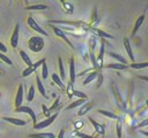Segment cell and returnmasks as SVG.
Returning a JSON list of instances; mask_svg holds the SVG:
<instances>
[{"mask_svg": "<svg viewBox=\"0 0 148 138\" xmlns=\"http://www.w3.org/2000/svg\"><path fill=\"white\" fill-rule=\"evenodd\" d=\"M90 107H91V105H90V103H88L87 106H84V107H82V108H81V110H80V112L77 113V115H80V116H81V115H83V114H86V113H87V112H88V110L90 109Z\"/></svg>", "mask_w": 148, "mask_h": 138, "instance_id": "d6a6232c", "label": "cell"}, {"mask_svg": "<svg viewBox=\"0 0 148 138\" xmlns=\"http://www.w3.org/2000/svg\"><path fill=\"white\" fill-rule=\"evenodd\" d=\"M2 120L7 121V122H9V123H12V124H15V125H21V126H23V125H25V124H27V122H25L24 120H21V118H15V117H2Z\"/></svg>", "mask_w": 148, "mask_h": 138, "instance_id": "52a82bcc", "label": "cell"}, {"mask_svg": "<svg viewBox=\"0 0 148 138\" xmlns=\"http://www.w3.org/2000/svg\"><path fill=\"white\" fill-rule=\"evenodd\" d=\"M30 138H56V135L52 132H39V133H32L29 135Z\"/></svg>", "mask_w": 148, "mask_h": 138, "instance_id": "ba28073f", "label": "cell"}, {"mask_svg": "<svg viewBox=\"0 0 148 138\" xmlns=\"http://www.w3.org/2000/svg\"><path fill=\"white\" fill-rule=\"evenodd\" d=\"M83 103H86V99H77L76 101H73L71 105H68V106H67V109H68V110H69V109H73V108L79 107V106H81V105H83Z\"/></svg>", "mask_w": 148, "mask_h": 138, "instance_id": "d6986e66", "label": "cell"}, {"mask_svg": "<svg viewBox=\"0 0 148 138\" xmlns=\"http://www.w3.org/2000/svg\"><path fill=\"white\" fill-rule=\"evenodd\" d=\"M14 112L28 114V115L31 117V120H32V122H34V125L37 124V117H36V114H35V112H34L32 108H30V107H28V106H21V107H18V108H16Z\"/></svg>", "mask_w": 148, "mask_h": 138, "instance_id": "7a4b0ae2", "label": "cell"}, {"mask_svg": "<svg viewBox=\"0 0 148 138\" xmlns=\"http://www.w3.org/2000/svg\"><path fill=\"white\" fill-rule=\"evenodd\" d=\"M52 29H53V31H54V33H56V34H57L58 37H60L61 39H64V40H65V41H66V43H67V44H68V45H69L71 47H73V45H72V43H71V41L68 40V38L66 37V34H65V33H64V32H62V31H61V30H60L59 28H57V26H52Z\"/></svg>", "mask_w": 148, "mask_h": 138, "instance_id": "9c48e42d", "label": "cell"}, {"mask_svg": "<svg viewBox=\"0 0 148 138\" xmlns=\"http://www.w3.org/2000/svg\"><path fill=\"white\" fill-rule=\"evenodd\" d=\"M0 97H1V94H0Z\"/></svg>", "mask_w": 148, "mask_h": 138, "instance_id": "bcb514c9", "label": "cell"}, {"mask_svg": "<svg viewBox=\"0 0 148 138\" xmlns=\"http://www.w3.org/2000/svg\"><path fill=\"white\" fill-rule=\"evenodd\" d=\"M140 132H141L142 135H145V136H147V137H148V131H145V130H141Z\"/></svg>", "mask_w": 148, "mask_h": 138, "instance_id": "ee69618b", "label": "cell"}, {"mask_svg": "<svg viewBox=\"0 0 148 138\" xmlns=\"http://www.w3.org/2000/svg\"><path fill=\"white\" fill-rule=\"evenodd\" d=\"M97 77H98V83H97V86H99V85L102 84V80H103V76H102V74H99V72H98V76H97Z\"/></svg>", "mask_w": 148, "mask_h": 138, "instance_id": "60d3db41", "label": "cell"}, {"mask_svg": "<svg viewBox=\"0 0 148 138\" xmlns=\"http://www.w3.org/2000/svg\"><path fill=\"white\" fill-rule=\"evenodd\" d=\"M34 97H35V87H34V85H30L29 91H28V95H27V100L28 101H32Z\"/></svg>", "mask_w": 148, "mask_h": 138, "instance_id": "4316f807", "label": "cell"}, {"mask_svg": "<svg viewBox=\"0 0 148 138\" xmlns=\"http://www.w3.org/2000/svg\"><path fill=\"white\" fill-rule=\"evenodd\" d=\"M34 71H35V69L32 68V66H31V67H28L27 69L23 70V72H22V77H28V76H29L30 74H32Z\"/></svg>", "mask_w": 148, "mask_h": 138, "instance_id": "f1b7e54d", "label": "cell"}, {"mask_svg": "<svg viewBox=\"0 0 148 138\" xmlns=\"http://www.w3.org/2000/svg\"><path fill=\"white\" fill-rule=\"evenodd\" d=\"M73 95L77 97L79 99H86V100H87V98H88L86 93H83V92H81V91H77V90H74V92H73Z\"/></svg>", "mask_w": 148, "mask_h": 138, "instance_id": "83f0119b", "label": "cell"}, {"mask_svg": "<svg viewBox=\"0 0 148 138\" xmlns=\"http://www.w3.org/2000/svg\"><path fill=\"white\" fill-rule=\"evenodd\" d=\"M131 68L133 69H142V68H147L148 67V62H141V63H135V62H132L130 64Z\"/></svg>", "mask_w": 148, "mask_h": 138, "instance_id": "cb8c5ba5", "label": "cell"}, {"mask_svg": "<svg viewBox=\"0 0 148 138\" xmlns=\"http://www.w3.org/2000/svg\"><path fill=\"white\" fill-rule=\"evenodd\" d=\"M143 20H145V16H143V15L139 16V18L136 20V22H135V24H134V28H133V32H132V34H133V36L136 33V31L139 30V28H140V26H141V24L143 23Z\"/></svg>", "mask_w": 148, "mask_h": 138, "instance_id": "9a60e30c", "label": "cell"}, {"mask_svg": "<svg viewBox=\"0 0 148 138\" xmlns=\"http://www.w3.org/2000/svg\"><path fill=\"white\" fill-rule=\"evenodd\" d=\"M91 31H92L94 33L98 34L99 37H104V38H112V36H111V34H109V33H106V32H104V31H102V30H99V29H91Z\"/></svg>", "mask_w": 148, "mask_h": 138, "instance_id": "d4e9b609", "label": "cell"}, {"mask_svg": "<svg viewBox=\"0 0 148 138\" xmlns=\"http://www.w3.org/2000/svg\"><path fill=\"white\" fill-rule=\"evenodd\" d=\"M104 49H105V47H104V43L102 41L101 49H99V54H98V57H97V60H98L97 67H102V62H103V55H104Z\"/></svg>", "mask_w": 148, "mask_h": 138, "instance_id": "44dd1931", "label": "cell"}, {"mask_svg": "<svg viewBox=\"0 0 148 138\" xmlns=\"http://www.w3.org/2000/svg\"><path fill=\"white\" fill-rule=\"evenodd\" d=\"M28 10H43V9H47L46 5H32V6H28L27 7Z\"/></svg>", "mask_w": 148, "mask_h": 138, "instance_id": "603a6c76", "label": "cell"}, {"mask_svg": "<svg viewBox=\"0 0 148 138\" xmlns=\"http://www.w3.org/2000/svg\"><path fill=\"white\" fill-rule=\"evenodd\" d=\"M146 125H148V118H146V120H143L141 123H139V128H143V126H146Z\"/></svg>", "mask_w": 148, "mask_h": 138, "instance_id": "ab89813d", "label": "cell"}, {"mask_svg": "<svg viewBox=\"0 0 148 138\" xmlns=\"http://www.w3.org/2000/svg\"><path fill=\"white\" fill-rule=\"evenodd\" d=\"M28 46H29V48H30L32 52H35V53L40 52V51L44 48V40H43V38L39 37V36L31 37V38L29 39V41H28Z\"/></svg>", "mask_w": 148, "mask_h": 138, "instance_id": "6da1fadb", "label": "cell"}, {"mask_svg": "<svg viewBox=\"0 0 148 138\" xmlns=\"http://www.w3.org/2000/svg\"><path fill=\"white\" fill-rule=\"evenodd\" d=\"M76 78V74H75V67H74V60L71 59L69 61V82L74 83Z\"/></svg>", "mask_w": 148, "mask_h": 138, "instance_id": "30bf717a", "label": "cell"}, {"mask_svg": "<svg viewBox=\"0 0 148 138\" xmlns=\"http://www.w3.org/2000/svg\"><path fill=\"white\" fill-rule=\"evenodd\" d=\"M27 22H28V24H29V26L32 29V30H35V31H37L39 34H42V36H47V32L43 29V28H40V25L31 17V16H29L28 18H27Z\"/></svg>", "mask_w": 148, "mask_h": 138, "instance_id": "3957f363", "label": "cell"}, {"mask_svg": "<svg viewBox=\"0 0 148 138\" xmlns=\"http://www.w3.org/2000/svg\"><path fill=\"white\" fill-rule=\"evenodd\" d=\"M64 135H65V130H64V129H60L59 135H58V137H57V138H64Z\"/></svg>", "mask_w": 148, "mask_h": 138, "instance_id": "b9f144b4", "label": "cell"}, {"mask_svg": "<svg viewBox=\"0 0 148 138\" xmlns=\"http://www.w3.org/2000/svg\"><path fill=\"white\" fill-rule=\"evenodd\" d=\"M58 105H59V98H58V99H57V100L54 101V103L52 105V107H51V108H49V110H50V112H52V110H54V109L57 108V106H58Z\"/></svg>", "mask_w": 148, "mask_h": 138, "instance_id": "8d00e7d4", "label": "cell"}, {"mask_svg": "<svg viewBox=\"0 0 148 138\" xmlns=\"http://www.w3.org/2000/svg\"><path fill=\"white\" fill-rule=\"evenodd\" d=\"M0 52H1V53H3V54L7 52V47H6L1 41H0Z\"/></svg>", "mask_w": 148, "mask_h": 138, "instance_id": "f35d334b", "label": "cell"}, {"mask_svg": "<svg viewBox=\"0 0 148 138\" xmlns=\"http://www.w3.org/2000/svg\"><path fill=\"white\" fill-rule=\"evenodd\" d=\"M97 112H98L99 114L104 115V116H108V117H110V118H114V120H118V116H117L114 113H112V112H109V110H103V109H98Z\"/></svg>", "mask_w": 148, "mask_h": 138, "instance_id": "7402d4cb", "label": "cell"}, {"mask_svg": "<svg viewBox=\"0 0 148 138\" xmlns=\"http://www.w3.org/2000/svg\"><path fill=\"white\" fill-rule=\"evenodd\" d=\"M22 101H23V85L20 84L18 89H17L16 97H15V109L22 106Z\"/></svg>", "mask_w": 148, "mask_h": 138, "instance_id": "8992f818", "label": "cell"}, {"mask_svg": "<svg viewBox=\"0 0 148 138\" xmlns=\"http://www.w3.org/2000/svg\"><path fill=\"white\" fill-rule=\"evenodd\" d=\"M42 77H43V79L47 78V66H46V62H44L42 64Z\"/></svg>", "mask_w": 148, "mask_h": 138, "instance_id": "f546056e", "label": "cell"}, {"mask_svg": "<svg viewBox=\"0 0 148 138\" xmlns=\"http://www.w3.org/2000/svg\"><path fill=\"white\" fill-rule=\"evenodd\" d=\"M76 135H77V137H80V138H96V137L88 136V135H84V133H81V132H77Z\"/></svg>", "mask_w": 148, "mask_h": 138, "instance_id": "74e56055", "label": "cell"}, {"mask_svg": "<svg viewBox=\"0 0 148 138\" xmlns=\"http://www.w3.org/2000/svg\"><path fill=\"white\" fill-rule=\"evenodd\" d=\"M110 56L111 57H114V59H117L118 61H119V63H121V64H126L127 63V61L121 56V55H119V54H117V53H113V52H111L110 53Z\"/></svg>", "mask_w": 148, "mask_h": 138, "instance_id": "484cf974", "label": "cell"}, {"mask_svg": "<svg viewBox=\"0 0 148 138\" xmlns=\"http://www.w3.org/2000/svg\"><path fill=\"white\" fill-rule=\"evenodd\" d=\"M146 105H147V107H148V100H146Z\"/></svg>", "mask_w": 148, "mask_h": 138, "instance_id": "f6af8a7d", "label": "cell"}, {"mask_svg": "<svg viewBox=\"0 0 148 138\" xmlns=\"http://www.w3.org/2000/svg\"><path fill=\"white\" fill-rule=\"evenodd\" d=\"M124 46H125V49L130 56V60L133 62L134 61V56H133V52H132V48H131V44H130V40L127 38H124Z\"/></svg>", "mask_w": 148, "mask_h": 138, "instance_id": "8fae6325", "label": "cell"}, {"mask_svg": "<svg viewBox=\"0 0 148 138\" xmlns=\"http://www.w3.org/2000/svg\"><path fill=\"white\" fill-rule=\"evenodd\" d=\"M117 137L121 138V122H120L119 118H118V122H117Z\"/></svg>", "mask_w": 148, "mask_h": 138, "instance_id": "836d02e7", "label": "cell"}, {"mask_svg": "<svg viewBox=\"0 0 148 138\" xmlns=\"http://www.w3.org/2000/svg\"><path fill=\"white\" fill-rule=\"evenodd\" d=\"M52 79H53V82L60 87V89H65V85H64V83H62V80L60 79V77H59V75L58 74H52Z\"/></svg>", "mask_w": 148, "mask_h": 138, "instance_id": "ffe728a7", "label": "cell"}, {"mask_svg": "<svg viewBox=\"0 0 148 138\" xmlns=\"http://www.w3.org/2000/svg\"><path fill=\"white\" fill-rule=\"evenodd\" d=\"M44 62H45V60H44V59H42V60H39V61H37L36 63H32V68H34V69L36 70V69H37V68H38L39 66H42V64H43Z\"/></svg>", "mask_w": 148, "mask_h": 138, "instance_id": "d590c367", "label": "cell"}, {"mask_svg": "<svg viewBox=\"0 0 148 138\" xmlns=\"http://www.w3.org/2000/svg\"><path fill=\"white\" fill-rule=\"evenodd\" d=\"M20 55H21V59L24 61V63H25L28 67H31V66H32V61L30 60L29 55H28L23 49H21V51H20Z\"/></svg>", "mask_w": 148, "mask_h": 138, "instance_id": "5bb4252c", "label": "cell"}, {"mask_svg": "<svg viewBox=\"0 0 148 138\" xmlns=\"http://www.w3.org/2000/svg\"><path fill=\"white\" fill-rule=\"evenodd\" d=\"M139 78H141V79H143V80H147V82H148V77H147V76H139Z\"/></svg>", "mask_w": 148, "mask_h": 138, "instance_id": "7bdbcfd3", "label": "cell"}, {"mask_svg": "<svg viewBox=\"0 0 148 138\" xmlns=\"http://www.w3.org/2000/svg\"><path fill=\"white\" fill-rule=\"evenodd\" d=\"M105 68H108V69H118V70H123V69H126L127 66H126V64H121V63H110V64H106Z\"/></svg>", "mask_w": 148, "mask_h": 138, "instance_id": "2e32d148", "label": "cell"}, {"mask_svg": "<svg viewBox=\"0 0 148 138\" xmlns=\"http://www.w3.org/2000/svg\"><path fill=\"white\" fill-rule=\"evenodd\" d=\"M89 121H90V122H91V124L94 125V128H95V130L97 131V133H99V135H104V132H105V131H104V126H103L102 124L97 123V122H96L94 118H91V117L89 118Z\"/></svg>", "mask_w": 148, "mask_h": 138, "instance_id": "7c38bea8", "label": "cell"}, {"mask_svg": "<svg viewBox=\"0 0 148 138\" xmlns=\"http://www.w3.org/2000/svg\"><path fill=\"white\" fill-rule=\"evenodd\" d=\"M36 83H37V87H38L39 93H40L44 98H47L46 92H45V89H44V85H43V83H42V80H40V78H39V76H38V75L36 76Z\"/></svg>", "mask_w": 148, "mask_h": 138, "instance_id": "4fadbf2b", "label": "cell"}, {"mask_svg": "<svg viewBox=\"0 0 148 138\" xmlns=\"http://www.w3.org/2000/svg\"><path fill=\"white\" fill-rule=\"evenodd\" d=\"M58 66H59V77H60V79H65L66 75H65V69H64V64H62L61 57L58 59Z\"/></svg>", "mask_w": 148, "mask_h": 138, "instance_id": "e0dca14e", "label": "cell"}, {"mask_svg": "<svg viewBox=\"0 0 148 138\" xmlns=\"http://www.w3.org/2000/svg\"><path fill=\"white\" fill-rule=\"evenodd\" d=\"M18 32H20V24H16L15 28H14V31L12 33V37H10V45H12L13 48L17 47V44H18Z\"/></svg>", "mask_w": 148, "mask_h": 138, "instance_id": "5b68a950", "label": "cell"}, {"mask_svg": "<svg viewBox=\"0 0 148 138\" xmlns=\"http://www.w3.org/2000/svg\"><path fill=\"white\" fill-rule=\"evenodd\" d=\"M57 116H58V113H54L53 115H51L50 117H47L46 120H44V121H42V122H39V123H37V124H35L34 125V128L35 129H44V128H46V126H49L56 118H57Z\"/></svg>", "mask_w": 148, "mask_h": 138, "instance_id": "277c9868", "label": "cell"}, {"mask_svg": "<svg viewBox=\"0 0 148 138\" xmlns=\"http://www.w3.org/2000/svg\"><path fill=\"white\" fill-rule=\"evenodd\" d=\"M0 59L2 60V62H5V63H7V64H9V66H12L13 64V62H12V60L8 57V56H6L3 53H1L0 52Z\"/></svg>", "mask_w": 148, "mask_h": 138, "instance_id": "4dcf8cb0", "label": "cell"}, {"mask_svg": "<svg viewBox=\"0 0 148 138\" xmlns=\"http://www.w3.org/2000/svg\"><path fill=\"white\" fill-rule=\"evenodd\" d=\"M97 76H98V72H97V71H92V72H91V74H89V75H88V77L83 80V85L89 84L90 82H92L94 79H96V78H97Z\"/></svg>", "mask_w": 148, "mask_h": 138, "instance_id": "ac0fdd59", "label": "cell"}, {"mask_svg": "<svg viewBox=\"0 0 148 138\" xmlns=\"http://www.w3.org/2000/svg\"><path fill=\"white\" fill-rule=\"evenodd\" d=\"M73 92H74L73 83L68 82V85H67V93H68V97H69V98H72V97H73Z\"/></svg>", "mask_w": 148, "mask_h": 138, "instance_id": "1f68e13d", "label": "cell"}, {"mask_svg": "<svg viewBox=\"0 0 148 138\" xmlns=\"http://www.w3.org/2000/svg\"><path fill=\"white\" fill-rule=\"evenodd\" d=\"M42 108H43V114L46 116V118H47V117H50V116H51V112L46 108V106H45V105H43V106H42Z\"/></svg>", "mask_w": 148, "mask_h": 138, "instance_id": "e575fe53", "label": "cell"}]
</instances>
